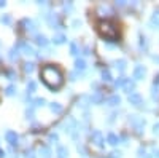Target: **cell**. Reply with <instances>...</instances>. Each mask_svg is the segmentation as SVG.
<instances>
[{"label":"cell","instance_id":"obj_20","mask_svg":"<svg viewBox=\"0 0 159 158\" xmlns=\"http://www.w3.org/2000/svg\"><path fill=\"white\" fill-rule=\"evenodd\" d=\"M34 69H35V67H34V62H25V64H24V72H25V74H32Z\"/></svg>","mask_w":159,"mask_h":158},{"label":"cell","instance_id":"obj_17","mask_svg":"<svg viewBox=\"0 0 159 158\" xmlns=\"http://www.w3.org/2000/svg\"><path fill=\"white\" fill-rule=\"evenodd\" d=\"M18 58H19V48H18V46L11 48V51H10V59L15 61V59H18Z\"/></svg>","mask_w":159,"mask_h":158},{"label":"cell","instance_id":"obj_21","mask_svg":"<svg viewBox=\"0 0 159 158\" xmlns=\"http://www.w3.org/2000/svg\"><path fill=\"white\" fill-rule=\"evenodd\" d=\"M102 80H105V82H110V80H111V74H110V70H107V69H103V70H102Z\"/></svg>","mask_w":159,"mask_h":158},{"label":"cell","instance_id":"obj_37","mask_svg":"<svg viewBox=\"0 0 159 158\" xmlns=\"http://www.w3.org/2000/svg\"><path fill=\"white\" fill-rule=\"evenodd\" d=\"M83 55H89V46H86V48L83 50Z\"/></svg>","mask_w":159,"mask_h":158},{"label":"cell","instance_id":"obj_14","mask_svg":"<svg viewBox=\"0 0 159 158\" xmlns=\"http://www.w3.org/2000/svg\"><path fill=\"white\" fill-rule=\"evenodd\" d=\"M16 91H18V88H16L15 85H8V86L5 88V94H7V96H15Z\"/></svg>","mask_w":159,"mask_h":158},{"label":"cell","instance_id":"obj_36","mask_svg":"<svg viewBox=\"0 0 159 158\" xmlns=\"http://www.w3.org/2000/svg\"><path fill=\"white\" fill-rule=\"evenodd\" d=\"M154 133H156V134H159V123H157V125H154Z\"/></svg>","mask_w":159,"mask_h":158},{"label":"cell","instance_id":"obj_26","mask_svg":"<svg viewBox=\"0 0 159 158\" xmlns=\"http://www.w3.org/2000/svg\"><path fill=\"white\" fill-rule=\"evenodd\" d=\"M70 53H72V55H78V45L76 43H70Z\"/></svg>","mask_w":159,"mask_h":158},{"label":"cell","instance_id":"obj_23","mask_svg":"<svg viewBox=\"0 0 159 158\" xmlns=\"http://www.w3.org/2000/svg\"><path fill=\"white\" fill-rule=\"evenodd\" d=\"M123 86H124V89L127 91V93H130V91L134 89V83H132L130 80H124V85Z\"/></svg>","mask_w":159,"mask_h":158},{"label":"cell","instance_id":"obj_41","mask_svg":"<svg viewBox=\"0 0 159 158\" xmlns=\"http://www.w3.org/2000/svg\"><path fill=\"white\" fill-rule=\"evenodd\" d=\"M0 48H2V42H0Z\"/></svg>","mask_w":159,"mask_h":158},{"label":"cell","instance_id":"obj_16","mask_svg":"<svg viewBox=\"0 0 159 158\" xmlns=\"http://www.w3.org/2000/svg\"><path fill=\"white\" fill-rule=\"evenodd\" d=\"M107 141L111 144V146H116V144L119 142V137H118L115 133H108V136H107Z\"/></svg>","mask_w":159,"mask_h":158},{"label":"cell","instance_id":"obj_13","mask_svg":"<svg viewBox=\"0 0 159 158\" xmlns=\"http://www.w3.org/2000/svg\"><path fill=\"white\" fill-rule=\"evenodd\" d=\"M40 156L42 158H49L51 156V149L43 146V147H40Z\"/></svg>","mask_w":159,"mask_h":158},{"label":"cell","instance_id":"obj_3","mask_svg":"<svg viewBox=\"0 0 159 158\" xmlns=\"http://www.w3.org/2000/svg\"><path fill=\"white\" fill-rule=\"evenodd\" d=\"M5 139H7V142H10L11 147H15V146H18L19 136L15 133V131H7V133H5Z\"/></svg>","mask_w":159,"mask_h":158},{"label":"cell","instance_id":"obj_12","mask_svg":"<svg viewBox=\"0 0 159 158\" xmlns=\"http://www.w3.org/2000/svg\"><path fill=\"white\" fill-rule=\"evenodd\" d=\"M49 109H51L52 113H61L62 112V105L59 102H51L49 104Z\"/></svg>","mask_w":159,"mask_h":158},{"label":"cell","instance_id":"obj_8","mask_svg":"<svg viewBox=\"0 0 159 158\" xmlns=\"http://www.w3.org/2000/svg\"><path fill=\"white\" fill-rule=\"evenodd\" d=\"M145 74H147V72H145L143 65H137V67L134 69V78H135V80H140V78H143Z\"/></svg>","mask_w":159,"mask_h":158},{"label":"cell","instance_id":"obj_28","mask_svg":"<svg viewBox=\"0 0 159 158\" xmlns=\"http://www.w3.org/2000/svg\"><path fill=\"white\" fill-rule=\"evenodd\" d=\"M153 24H156V26H159V11L157 13H154V15H153Z\"/></svg>","mask_w":159,"mask_h":158},{"label":"cell","instance_id":"obj_33","mask_svg":"<svg viewBox=\"0 0 159 158\" xmlns=\"http://www.w3.org/2000/svg\"><path fill=\"white\" fill-rule=\"evenodd\" d=\"M25 158H35L34 156V152L32 150H27V152H25Z\"/></svg>","mask_w":159,"mask_h":158},{"label":"cell","instance_id":"obj_35","mask_svg":"<svg viewBox=\"0 0 159 158\" xmlns=\"http://www.w3.org/2000/svg\"><path fill=\"white\" fill-rule=\"evenodd\" d=\"M78 152H81V153H86V150H84V147H83V146H78Z\"/></svg>","mask_w":159,"mask_h":158},{"label":"cell","instance_id":"obj_29","mask_svg":"<svg viewBox=\"0 0 159 158\" xmlns=\"http://www.w3.org/2000/svg\"><path fill=\"white\" fill-rule=\"evenodd\" d=\"M25 117H27V118H34V107L25 110Z\"/></svg>","mask_w":159,"mask_h":158},{"label":"cell","instance_id":"obj_40","mask_svg":"<svg viewBox=\"0 0 159 158\" xmlns=\"http://www.w3.org/2000/svg\"><path fill=\"white\" fill-rule=\"evenodd\" d=\"M154 83H159V77H157V80H154Z\"/></svg>","mask_w":159,"mask_h":158},{"label":"cell","instance_id":"obj_4","mask_svg":"<svg viewBox=\"0 0 159 158\" xmlns=\"http://www.w3.org/2000/svg\"><path fill=\"white\" fill-rule=\"evenodd\" d=\"M91 141L92 142H94L96 144V146H99V147H102L103 146V136H102V133H100V131H92V133H91Z\"/></svg>","mask_w":159,"mask_h":158},{"label":"cell","instance_id":"obj_10","mask_svg":"<svg viewBox=\"0 0 159 158\" xmlns=\"http://www.w3.org/2000/svg\"><path fill=\"white\" fill-rule=\"evenodd\" d=\"M52 42H54V45H62V43L67 42V37H65L64 34H57V35H54Z\"/></svg>","mask_w":159,"mask_h":158},{"label":"cell","instance_id":"obj_27","mask_svg":"<svg viewBox=\"0 0 159 158\" xmlns=\"http://www.w3.org/2000/svg\"><path fill=\"white\" fill-rule=\"evenodd\" d=\"M48 139H49V142H57V141H59V136H57L56 133H51V134L48 136Z\"/></svg>","mask_w":159,"mask_h":158},{"label":"cell","instance_id":"obj_7","mask_svg":"<svg viewBox=\"0 0 159 158\" xmlns=\"http://www.w3.org/2000/svg\"><path fill=\"white\" fill-rule=\"evenodd\" d=\"M35 42H37V45L43 46V48L48 46V38H46V35H43V34H37V35H35Z\"/></svg>","mask_w":159,"mask_h":158},{"label":"cell","instance_id":"obj_30","mask_svg":"<svg viewBox=\"0 0 159 158\" xmlns=\"http://www.w3.org/2000/svg\"><path fill=\"white\" fill-rule=\"evenodd\" d=\"M123 85H124V78H118L115 82V86H123Z\"/></svg>","mask_w":159,"mask_h":158},{"label":"cell","instance_id":"obj_22","mask_svg":"<svg viewBox=\"0 0 159 158\" xmlns=\"http://www.w3.org/2000/svg\"><path fill=\"white\" fill-rule=\"evenodd\" d=\"M119 102H121V98L116 96V94H115V96H111V98L108 99V104H110V105H118Z\"/></svg>","mask_w":159,"mask_h":158},{"label":"cell","instance_id":"obj_31","mask_svg":"<svg viewBox=\"0 0 159 158\" xmlns=\"http://www.w3.org/2000/svg\"><path fill=\"white\" fill-rule=\"evenodd\" d=\"M64 10H65V11H72V10H73V5H72V3H65V5H64Z\"/></svg>","mask_w":159,"mask_h":158},{"label":"cell","instance_id":"obj_39","mask_svg":"<svg viewBox=\"0 0 159 158\" xmlns=\"http://www.w3.org/2000/svg\"><path fill=\"white\" fill-rule=\"evenodd\" d=\"M5 5H7L5 2H0V8H2V7H5Z\"/></svg>","mask_w":159,"mask_h":158},{"label":"cell","instance_id":"obj_5","mask_svg":"<svg viewBox=\"0 0 159 158\" xmlns=\"http://www.w3.org/2000/svg\"><path fill=\"white\" fill-rule=\"evenodd\" d=\"M129 102L130 104H134V105H142L143 104V98L137 93H130L129 94Z\"/></svg>","mask_w":159,"mask_h":158},{"label":"cell","instance_id":"obj_24","mask_svg":"<svg viewBox=\"0 0 159 158\" xmlns=\"http://www.w3.org/2000/svg\"><path fill=\"white\" fill-rule=\"evenodd\" d=\"M0 21H2V24L8 26V24H11V16L10 15H2L0 16Z\"/></svg>","mask_w":159,"mask_h":158},{"label":"cell","instance_id":"obj_1","mask_svg":"<svg viewBox=\"0 0 159 158\" xmlns=\"http://www.w3.org/2000/svg\"><path fill=\"white\" fill-rule=\"evenodd\" d=\"M40 77H42V80L45 82L46 86H49L51 89H57L62 86L64 83V77H62V72L54 67V65H45V67L42 69V72H40Z\"/></svg>","mask_w":159,"mask_h":158},{"label":"cell","instance_id":"obj_38","mask_svg":"<svg viewBox=\"0 0 159 158\" xmlns=\"http://www.w3.org/2000/svg\"><path fill=\"white\" fill-rule=\"evenodd\" d=\"M3 156H5V152H3L2 149H0V158H3Z\"/></svg>","mask_w":159,"mask_h":158},{"label":"cell","instance_id":"obj_19","mask_svg":"<svg viewBox=\"0 0 159 158\" xmlns=\"http://www.w3.org/2000/svg\"><path fill=\"white\" fill-rule=\"evenodd\" d=\"M115 67H116L118 70L123 72V70L126 69V61H123V59H121V61H115Z\"/></svg>","mask_w":159,"mask_h":158},{"label":"cell","instance_id":"obj_15","mask_svg":"<svg viewBox=\"0 0 159 158\" xmlns=\"http://www.w3.org/2000/svg\"><path fill=\"white\" fill-rule=\"evenodd\" d=\"M45 104H46V101L43 98H38V99H35V101L30 102V107H43Z\"/></svg>","mask_w":159,"mask_h":158},{"label":"cell","instance_id":"obj_25","mask_svg":"<svg viewBox=\"0 0 159 158\" xmlns=\"http://www.w3.org/2000/svg\"><path fill=\"white\" fill-rule=\"evenodd\" d=\"M35 89H37V83H35L34 80H30V82L27 83V93H34Z\"/></svg>","mask_w":159,"mask_h":158},{"label":"cell","instance_id":"obj_2","mask_svg":"<svg viewBox=\"0 0 159 158\" xmlns=\"http://www.w3.org/2000/svg\"><path fill=\"white\" fill-rule=\"evenodd\" d=\"M99 32L103 38L107 40H116L118 38V29H116V24L111 21H102L99 22Z\"/></svg>","mask_w":159,"mask_h":158},{"label":"cell","instance_id":"obj_34","mask_svg":"<svg viewBox=\"0 0 159 158\" xmlns=\"http://www.w3.org/2000/svg\"><path fill=\"white\" fill-rule=\"evenodd\" d=\"M119 156H121V153H119V152H113L111 153V158H119Z\"/></svg>","mask_w":159,"mask_h":158},{"label":"cell","instance_id":"obj_11","mask_svg":"<svg viewBox=\"0 0 159 158\" xmlns=\"http://www.w3.org/2000/svg\"><path fill=\"white\" fill-rule=\"evenodd\" d=\"M103 101V96L100 94V93H96V94H92L91 98H89V102L91 104H100Z\"/></svg>","mask_w":159,"mask_h":158},{"label":"cell","instance_id":"obj_18","mask_svg":"<svg viewBox=\"0 0 159 158\" xmlns=\"http://www.w3.org/2000/svg\"><path fill=\"white\" fill-rule=\"evenodd\" d=\"M22 24H25V29H27V31H34V29H35L34 22H32L30 19H27V18H25V19H22Z\"/></svg>","mask_w":159,"mask_h":158},{"label":"cell","instance_id":"obj_6","mask_svg":"<svg viewBox=\"0 0 159 158\" xmlns=\"http://www.w3.org/2000/svg\"><path fill=\"white\" fill-rule=\"evenodd\" d=\"M86 67H88V64H86L84 59H76V61H75V70H76V72L81 74V72L86 70Z\"/></svg>","mask_w":159,"mask_h":158},{"label":"cell","instance_id":"obj_9","mask_svg":"<svg viewBox=\"0 0 159 158\" xmlns=\"http://www.w3.org/2000/svg\"><path fill=\"white\" fill-rule=\"evenodd\" d=\"M57 156L59 158H67L69 156V150H67V147L65 146H57Z\"/></svg>","mask_w":159,"mask_h":158},{"label":"cell","instance_id":"obj_32","mask_svg":"<svg viewBox=\"0 0 159 158\" xmlns=\"http://www.w3.org/2000/svg\"><path fill=\"white\" fill-rule=\"evenodd\" d=\"M72 26H73V27L76 29V27H78V26H81V21H80V19H75V21L72 22Z\"/></svg>","mask_w":159,"mask_h":158}]
</instances>
